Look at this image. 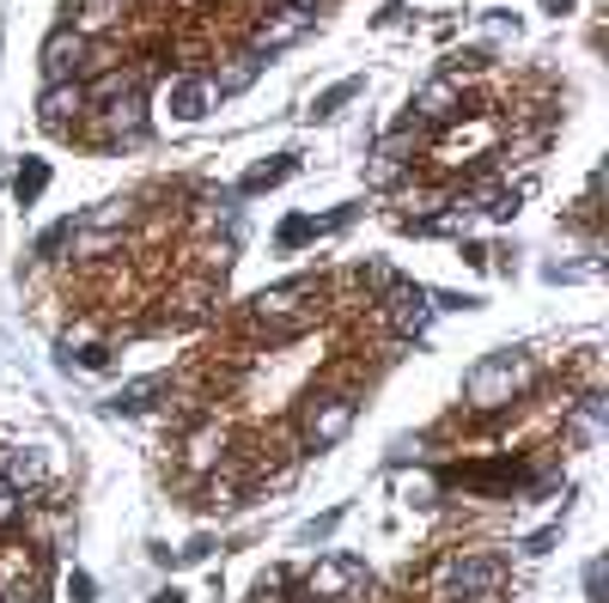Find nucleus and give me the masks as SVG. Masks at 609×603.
<instances>
[{"mask_svg":"<svg viewBox=\"0 0 609 603\" xmlns=\"http://www.w3.org/2000/svg\"><path fill=\"white\" fill-rule=\"evenodd\" d=\"M323 317V280H281V287H263L251 305H244V329L251 342H299L311 324Z\"/></svg>","mask_w":609,"mask_h":603,"instance_id":"nucleus-1","label":"nucleus"},{"mask_svg":"<svg viewBox=\"0 0 609 603\" xmlns=\"http://www.w3.org/2000/svg\"><path fill=\"white\" fill-rule=\"evenodd\" d=\"M507 585V561L494 548H445L433 567V597L439 603H488Z\"/></svg>","mask_w":609,"mask_h":603,"instance_id":"nucleus-2","label":"nucleus"},{"mask_svg":"<svg viewBox=\"0 0 609 603\" xmlns=\"http://www.w3.org/2000/svg\"><path fill=\"white\" fill-rule=\"evenodd\" d=\"M537 384V366H530V354H488V360H475L463 372V396H470V408H482V415H500V408H512L518 396Z\"/></svg>","mask_w":609,"mask_h":603,"instance_id":"nucleus-3","label":"nucleus"},{"mask_svg":"<svg viewBox=\"0 0 609 603\" xmlns=\"http://www.w3.org/2000/svg\"><path fill=\"white\" fill-rule=\"evenodd\" d=\"M354 415H360V396L354 391H342V384H317V391L299 396L293 427H299L305 452H330V445H342L347 433H354Z\"/></svg>","mask_w":609,"mask_h":603,"instance_id":"nucleus-4","label":"nucleus"},{"mask_svg":"<svg viewBox=\"0 0 609 603\" xmlns=\"http://www.w3.org/2000/svg\"><path fill=\"white\" fill-rule=\"evenodd\" d=\"M366 592H372L366 561H360V555H323L317 567L305 573V585H299V597H293V603H360Z\"/></svg>","mask_w":609,"mask_h":603,"instance_id":"nucleus-5","label":"nucleus"},{"mask_svg":"<svg viewBox=\"0 0 609 603\" xmlns=\"http://www.w3.org/2000/svg\"><path fill=\"white\" fill-rule=\"evenodd\" d=\"M49 548L43 543H0V603H43Z\"/></svg>","mask_w":609,"mask_h":603,"instance_id":"nucleus-6","label":"nucleus"},{"mask_svg":"<svg viewBox=\"0 0 609 603\" xmlns=\"http://www.w3.org/2000/svg\"><path fill=\"white\" fill-rule=\"evenodd\" d=\"M73 135H86L92 147H135V140L147 135V92H128L104 110H86V122L73 128Z\"/></svg>","mask_w":609,"mask_h":603,"instance_id":"nucleus-7","label":"nucleus"},{"mask_svg":"<svg viewBox=\"0 0 609 603\" xmlns=\"http://www.w3.org/2000/svg\"><path fill=\"white\" fill-rule=\"evenodd\" d=\"M409 110H414L409 122H426V128H451V122H463V117H488V110L463 92V80H451V73H433V80L414 92Z\"/></svg>","mask_w":609,"mask_h":603,"instance_id":"nucleus-8","label":"nucleus"},{"mask_svg":"<svg viewBox=\"0 0 609 603\" xmlns=\"http://www.w3.org/2000/svg\"><path fill=\"white\" fill-rule=\"evenodd\" d=\"M372 305H379V317H384L391 336H421L426 317H433V299H426V287H414V280H391Z\"/></svg>","mask_w":609,"mask_h":603,"instance_id":"nucleus-9","label":"nucleus"},{"mask_svg":"<svg viewBox=\"0 0 609 603\" xmlns=\"http://www.w3.org/2000/svg\"><path fill=\"white\" fill-rule=\"evenodd\" d=\"M305 31H311V12H305V7H287V0H281L275 12H263V19L251 24V43H244V49H256V56H275V49L299 43Z\"/></svg>","mask_w":609,"mask_h":603,"instance_id":"nucleus-10","label":"nucleus"},{"mask_svg":"<svg viewBox=\"0 0 609 603\" xmlns=\"http://www.w3.org/2000/svg\"><path fill=\"white\" fill-rule=\"evenodd\" d=\"M37 117H43L49 135H73L86 122V86L80 80H49L43 98H37Z\"/></svg>","mask_w":609,"mask_h":603,"instance_id":"nucleus-11","label":"nucleus"},{"mask_svg":"<svg viewBox=\"0 0 609 603\" xmlns=\"http://www.w3.org/2000/svg\"><path fill=\"white\" fill-rule=\"evenodd\" d=\"M524 476H530V464H518V457H494V464H470V469H445L451 487H475V494H512Z\"/></svg>","mask_w":609,"mask_h":603,"instance_id":"nucleus-12","label":"nucleus"},{"mask_svg":"<svg viewBox=\"0 0 609 603\" xmlns=\"http://www.w3.org/2000/svg\"><path fill=\"white\" fill-rule=\"evenodd\" d=\"M128 7L135 0H68V24L80 37H116L128 24Z\"/></svg>","mask_w":609,"mask_h":603,"instance_id":"nucleus-13","label":"nucleus"},{"mask_svg":"<svg viewBox=\"0 0 609 603\" xmlns=\"http://www.w3.org/2000/svg\"><path fill=\"white\" fill-rule=\"evenodd\" d=\"M214 105H219V92L207 86V73H177V80L165 86V110H171L177 122H202Z\"/></svg>","mask_w":609,"mask_h":603,"instance_id":"nucleus-14","label":"nucleus"},{"mask_svg":"<svg viewBox=\"0 0 609 603\" xmlns=\"http://www.w3.org/2000/svg\"><path fill=\"white\" fill-rule=\"evenodd\" d=\"M214 299H219V275H189L184 287L171 293V324H196V317H207Z\"/></svg>","mask_w":609,"mask_h":603,"instance_id":"nucleus-15","label":"nucleus"},{"mask_svg":"<svg viewBox=\"0 0 609 603\" xmlns=\"http://www.w3.org/2000/svg\"><path fill=\"white\" fill-rule=\"evenodd\" d=\"M256 73H263V56H256V49H238V56H226L207 73V86H214L219 98H232V92H244V86H256Z\"/></svg>","mask_w":609,"mask_h":603,"instance_id":"nucleus-16","label":"nucleus"},{"mask_svg":"<svg viewBox=\"0 0 609 603\" xmlns=\"http://www.w3.org/2000/svg\"><path fill=\"white\" fill-rule=\"evenodd\" d=\"M0 482H7L19 500H31L37 487L49 482V464H43L37 452H7V464H0Z\"/></svg>","mask_w":609,"mask_h":603,"instance_id":"nucleus-17","label":"nucleus"},{"mask_svg":"<svg viewBox=\"0 0 609 603\" xmlns=\"http://www.w3.org/2000/svg\"><path fill=\"white\" fill-rule=\"evenodd\" d=\"M226 439H232L226 421H202V427L189 433V445H184V464L189 469H214L219 457H226Z\"/></svg>","mask_w":609,"mask_h":603,"instance_id":"nucleus-18","label":"nucleus"},{"mask_svg":"<svg viewBox=\"0 0 609 603\" xmlns=\"http://www.w3.org/2000/svg\"><path fill=\"white\" fill-rule=\"evenodd\" d=\"M293 171H299V152H275L268 165H251V171H244L238 196H263V189H281Z\"/></svg>","mask_w":609,"mask_h":603,"instance_id":"nucleus-19","label":"nucleus"},{"mask_svg":"<svg viewBox=\"0 0 609 603\" xmlns=\"http://www.w3.org/2000/svg\"><path fill=\"white\" fill-rule=\"evenodd\" d=\"M409 171V135H403V128H396V135L391 140H384V147L379 152H372V184H379V189H391L396 184V177H403Z\"/></svg>","mask_w":609,"mask_h":603,"instance_id":"nucleus-20","label":"nucleus"},{"mask_svg":"<svg viewBox=\"0 0 609 603\" xmlns=\"http://www.w3.org/2000/svg\"><path fill=\"white\" fill-rule=\"evenodd\" d=\"M128 220H135V201H128V196H116V201H98V208L92 214H80V233H116V226H128Z\"/></svg>","mask_w":609,"mask_h":603,"instance_id":"nucleus-21","label":"nucleus"},{"mask_svg":"<svg viewBox=\"0 0 609 603\" xmlns=\"http://www.w3.org/2000/svg\"><path fill=\"white\" fill-rule=\"evenodd\" d=\"M360 92H366V73H347V80H335L330 92L311 98V117H335V110H347Z\"/></svg>","mask_w":609,"mask_h":603,"instance_id":"nucleus-22","label":"nucleus"},{"mask_svg":"<svg viewBox=\"0 0 609 603\" xmlns=\"http://www.w3.org/2000/svg\"><path fill=\"white\" fill-rule=\"evenodd\" d=\"M43 189H49V159H24L19 177H12V201H19V208H37Z\"/></svg>","mask_w":609,"mask_h":603,"instance_id":"nucleus-23","label":"nucleus"},{"mask_svg":"<svg viewBox=\"0 0 609 603\" xmlns=\"http://www.w3.org/2000/svg\"><path fill=\"white\" fill-rule=\"evenodd\" d=\"M165 391V378H135V384H122V391H116V415H140V408H153V396Z\"/></svg>","mask_w":609,"mask_h":603,"instance_id":"nucleus-24","label":"nucleus"},{"mask_svg":"<svg viewBox=\"0 0 609 603\" xmlns=\"http://www.w3.org/2000/svg\"><path fill=\"white\" fill-rule=\"evenodd\" d=\"M73 233H80V214H68V220L49 226V233L37 238V250H31V256H37V263H56V256L68 250V238H73Z\"/></svg>","mask_w":609,"mask_h":603,"instance_id":"nucleus-25","label":"nucleus"},{"mask_svg":"<svg viewBox=\"0 0 609 603\" xmlns=\"http://www.w3.org/2000/svg\"><path fill=\"white\" fill-rule=\"evenodd\" d=\"M311 238H317V220H311V214H293V220H281V233H275L281 250H299V244H311Z\"/></svg>","mask_w":609,"mask_h":603,"instance_id":"nucleus-26","label":"nucleus"},{"mask_svg":"<svg viewBox=\"0 0 609 603\" xmlns=\"http://www.w3.org/2000/svg\"><path fill=\"white\" fill-rule=\"evenodd\" d=\"M342 518H347V506H330L323 518H311L299 536H305V543H330V536H335V524H342Z\"/></svg>","mask_w":609,"mask_h":603,"instance_id":"nucleus-27","label":"nucleus"},{"mask_svg":"<svg viewBox=\"0 0 609 603\" xmlns=\"http://www.w3.org/2000/svg\"><path fill=\"white\" fill-rule=\"evenodd\" d=\"M24 506H31V500H19V494H12V487H7V482H0V536H7V531H12V524H19V518H24Z\"/></svg>","mask_w":609,"mask_h":603,"instance_id":"nucleus-28","label":"nucleus"},{"mask_svg":"<svg viewBox=\"0 0 609 603\" xmlns=\"http://www.w3.org/2000/svg\"><path fill=\"white\" fill-rule=\"evenodd\" d=\"M61 597H68V603H98V580H92V573H68Z\"/></svg>","mask_w":609,"mask_h":603,"instance_id":"nucleus-29","label":"nucleus"},{"mask_svg":"<svg viewBox=\"0 0 609 603\" xmlns=\"http://www.w3.org/2000/svg\"><path fill=\"white\" fill-rule=\"evenodd\" d=\"M354 220H360V201H342L335 214H323V220H317V233H342V226H354Z\"/></svg>","mask_w":609,"mask_h":603,"instance_id":"nucleus-30","label":"nucleus"},{"mask_svg":"<svg viewBox=\"0 0 609 603\" xmlns=\"http://www.w3.org/2000/svg\"><path fill=\"white\" fill-rule=\"evenodd\" d=\"M207 555H214V536H189V543L177 548V561H184V567H202Z\"/></svg>","mask_w":609,"mask_h":603,"instance_id":"nucleus-31","label":"nucleus"},{"mask_svg":"<svg viewBox=\"0 0 609 603\" xmlns=\"http://www.w3.org/2000/svg\"><path fill=\"white\" fill-rule=\"evenodd\" d=\"M554 543H561V524H549V531H537V536H530V543H524V555H549Z\"/></svg>","mask_w":609,"mask_h":603,"instance_id":"nucleus-32","label":"nucleus"},{"mask_svg":"<svg viewBox=\"0 0 609 603\" xmlns=\"http://www.w3.org/2000/svg\"><path fill=\"white\" fill-rule=\"evenodd\" d=\"M586 597L603 603V561H591V567H586Z\"/></svg>","mask_w":609,"mask_h":603,"instance_id":"nucleus-33","label":"nucleus"},{"mask_svg":"<svg viewBox=\"0 0 609 603\" xmlns=\"http://www.w3.org/2000/svg\"><path fill=\"white\" fill-rule=\"evenodd\" d=\"M409 208H414V214H433V208H439V189H414Z\"/></svg>","mask_w":609,"mask_h":603,"instance_id":"nucleus-34","label":"nucleus"},{"mask_svg":"<svg viewBox=\"0 0 609 603\" xmlns=\"http://www.w3.org/2000/svg\"><path fill=\"white\" fill-rule=\"evenodd\" d=\"M414 452H421V439H396V445H391V457H396V464H409Z\"/></svg>","mask_w":609,"mask_h":603,"instance_id":"nucleus-35","label":"nucleus"},{"mask_svg":"<svg viewBox=\"0 0 609 603\" xmlns=\"http://www.w3.org/2000/svg\"><path fill=\"white\" fill-rule=\"evenodd\" d=\"M153 603H189V597L177 592V585H165V592H153Z\"/></svg>","mask_w":609,"mask_h":603,"instance_id":"nucleus-36","label":"nucleus"},{"mask_svg":"<svg viewBox=\"0 0 609 603\" xmlns=\"http://www.w3.org/2000/svg\"><path fill=\"white\" fill-rule=\"evenodd\" d=\"M579 0H542V12H573Z\"/></svg>","mask_w":609,"mask_h":603,"instance_id":"nucleus-37","label":"nucleus"},{"mask_svg":"<svg viewBox=\"0 0 609 603\" xmlns=\"http://www.w3.org/2000/svg\"><path fill=\"white\" fill-rule=\"evenodd\" d=\"M287 7H305V12H317V7H323V0H287Z\"/></svg>","mask_w":609,"mask_h":603,"instance_id":"nucleus-38","label":"nucleus"}]
</instances>
